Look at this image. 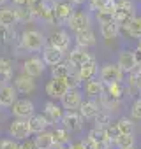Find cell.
<instances>
[{
	"mask_svg": "<svg viewBox=\"0 0 141 149\" xmlns=\"http://www.w3.org/2000/svg\"><path fill=\"white\" fill-rule=\"evenodd\" d=\"M7 133L13 140L16 142H23V140H28V137L32 135L30 132V126H28V121L27 119H14L9 128H7Z\"/></svg>",
	"mask_w": 141,
	"mask_h": 149,
	"instance_id": "8992f818",
	"label": "cell"
},
{
	"mask_svg": "<svg viewBox=\"0 0 141 149\" xmlns=\"http://www.w3.org/2000/svg\"><path fill=\"white\" fill-rule=\"evenodd\" d=\"M44 90H46V95H48L51 100H60V98L67 93L69 88H67L65 81H60V79H49V81L46 83Z\"/></svg>",
	"mask_w": 141,
	"mask_h": 149,
	"instance_id": "5bb4252c",
	"label": "cell"
},
{
	"mask_svg": "<svg viewBox=\"0 0 141 149\" xmlns=\"http://www.w3.org/2000/svg\"><path fill=\"white\" fill-rule=\"evenodd\" d=\"M99 102V107L101 109H104V111H108V112H115V111H118L120 109V105H122V102L120 100H115L113 97H109L106 91H104V95H101V98L97 100Z\"/></svg>",
	"mask_w": 141,
	"mask_h": 149,
	"instance_id": "83f0119b",
	"label": "cell"
},
{
	"mask_svg": "<svg viewBox=\"0 0 141 149\" xmlns=\"http://www.w3.org/2000/svg\"><path fill=\"white\" fill-rule=\"evenodd\" d=\"M129 39H136V40H141V16H136L130 23H129V26L125 28V30H122Z\"/></svg>",
	"mask_w": 141,
	"mask_h": 149,
	"instance_id": "836d02e7",
	"label": "cell"
},
{
	"mask_svg": "<svg viewBox=\"0 0 141 149\" xmlns=\"http://www.w3.org/2000/svg\"><path fill=\"white\" fill-rule=\"evenodd\" d=\"M115 126H116V132L118 135H130L134 133V121L127 116H122L115 121Z\"/></svg>",
	"mask_w": 141,
	"mask_h": 149,
	"instance_id": "f546056e",
	"label": "cell"
},
{
	"mask_svg": "<svg viewBox=\"0 0 141 149\" xmlns=\"http://www.w3.org/2000/svg\"><path fill=\"white\" fill-rule=\"evenodd\" d=\"M53 139H55V146H60V147H69L70 144H73V140H70V133L65 128H62V126L53 130Z\"/></svg>",
	"mask_w": 141,
	"mask_h": 149,
	"instance_id": "e575fe53",
	"label": "cell"
},
{
	"mask_svg": "<svg viewBox=\"0 0 141 149\" xmlns=\"http://www.w3.org/2000/svg\"><path fill=\"white\" fill-rule=\"evenodd\" d=\"M69 2H70V4H73V6L76 7V6H83V4H87L88 0H69Z\"/></svg>",
	"mask_w": 141,
	"mask_h": 149,
	"instance_id": "7dc6e473",
	"label": "cell"
},
{
	"mask_svg": "<svg viewBox=\"0 0 141 149\" xmlns=\"http://www.w3.org/2000/svg\"><path fill=\"white\" fill-rule=\"evenodd\" d=\"M28 126H30L32 135H37V133L46 132V130H48V126H51V125L48 123V119L44 118V114H37V112H35V114L28 119Z\"/></svg>",
	"mask_w": 141,
	"mask_h": 149,
	"instance_id": "cb8c5ba5",
	"label": "cell"
},
{
	"mask_svg": "<svg viewBox=\"0 0 141 149\" xmlns=\"http://www.w3.org/2000/svg\"><path fill=\"white\" fill-rule=\"evenodd\" d=\"M13 86H14V88H16V91H18V93H21V95H30V93H32V91H35V88H37L35 79H34V77H30V76H27L25 72L18 74V76L13 79Z\"/></svg>",
	"mask_w": 141,
	"mask_h": 149,
	"instance_id": "8fae6325",
	"label": "cell"
},
{
	"mask_svg": "<svg viewBox=\"0 0 141 149\" xmlns=\"http://www.w3.org/2000/svg\"><path fill=\"white\" fill-rule=\"evenodd\" d=\"M115 7H116V2H111V0H108L106 6L95 13V19L99 21V25L115 21Z\"/></svg>",
	"mask_w": 141,
	"mask_h": 149,
	"instance_id": "603a6c76",
	"label": "cell"
},
{
	"mask_svg": "<svg viewBox=\"0 0 141 149\" xmlns=\"http://www.w3.org/2000/svg\"><path fill=\"white\" fill-rule=\"evenodd\" d=\"M94 56L88 53V49H83V47H74V49H70V53H69V56H67V63L73 67L74 70H78V68H81L85 63H88L90 60H92Z\"/></svg>",
	"mask_w": 141,
	"mask_h": 149,
	"instance_id": "9c48e42d",
	"label": "cell"
},
{
	"mask_svg": "<svg viewBox=\"0 0 141 149\" xmlns=\"http://www.w3.org/2000/svg\"><path fill=\"white\" fill-rule=\"evenodd\" d=\"M11 2H13L16 7H28V6H30V0H11Z\"/></svg>",
	"mask_w": 141,
	"mask_h": 149,
	"instance_id": "f6af8a7d",
	"label": "cell"
},
{
	"mask_svg": "<svg viewBox=\"0 0 141 149\" xmlns=\"http://www.w3.org/2000/svg\"><path fill=\"white\" fill-rule=\"evenodd\" d=\"M116 65L125 72V74H129V72H132L136 67H137V63H136V58H134V49H122L120 53H118V60H116Z\"/></svg>",
	"mask_w": 141,
	"mask_h": 149,
	"instance_id": "9a60e30c",
	"label": "cell"
},
{
	"mask_svg": "<svg viewBox=\"0 0 141 149\" xmlns=\"http://www.w3.org/2000/svg\"><path fill=\"white\" fill-rule=\"evenodd\" d=\"M65 84H67V88H69V90H80V88H81L83 81L80 79L78 70H74V68H73V72H70L69 76L65 77Z\"/></svg>",
	"mask_w": 141,
	"mask_h": 149,
	"instance_id": "74e56055",
	"label": "cell"
},
{
	"mask_svg": "<svg viewBox=\"0 0 141 149\" xmlns=\"http://www.w3.org/2000/svg\"><path fill=\"white\" fill-rule=\"evenodd\" d=\"M63 112H65V111L62 109V105L56 104V102H53V100L46 102V104H44V109H42V114H44V118L48 119L49 125L60 123L62 118H63Z\"/></svg>",
	"mask_w": 141,
	"mask_h": 149,
	"instance_id": "7c38bea8",
	"label": "cell"
},
{
	"mask_svg": "<svg viewBox=\"0 0 141 149\" xmlns=\"http://www.w3.org/2000/svg\"><path fill=\"white\" fill-rule=\"evenodd\" d=\"M137 70H139V72H141V63H139V65H137Z\"/></svg>",
	"mask_w": 141,
	"mask_h": 149,
	"instance_id": "816d5d0a",
	"label": "cell"
},
{
	"mask_svg": "<svg viewBox=\"0 0 141 149\" xmlns=\"http://www.w3.org/2000/svg\"><path fill=\"white\" fill-rule=\"evenodd\" d=\"M134 58H136V63L139 65L141 63V51L139 49H134Z\"/></svg>",
	"mask_w": 141,
	"mask_h": 149,
	"instance_id": "c3c4849f",
	"label": "cell"
},
{
	"mask_svg": "<svg viewBox=\"0 0 141 149\" xmlns=\"http://www.w3.org/2000/svg\"><path fill=\"white\" fill-rule=\"evenodd\" d=\"M74 40H76V46L83 47V49H88V47L95 46V42H97L95 32L92 28H87V30H81V32L74 33Z\"/></svg>",
	"mask_w": 141,
	"mask_h": 149,
	"instance_id": "ffe728a7",
	"label": "cell"
},
{
	"mask_svg": "<svg viewBox=\"0 0 141 149\" xmlns=\"http://www.w3.org/2000/svg\"><path fill=\"white\" fill-rule=\"evenodd\" d=\"M32 140H34L35 149H53V146H55L53 132H49V130H46L42 133H37Z\"/></svg>",
	"mask_w": 141,
	"mask_h": 149,
	"instance_id": "d4e9b609",
	"label": "cell"
},
{
	"mask_svg": "<svg viewBox=\"0 0 141 149\" xmlns=\"http://www.w3.org/2000/svg\"><path fill=\"white\" fill-rule=\"evenodd\" d=\"M83 102V97H81V91L80 90H67V93L60 98V105L63 111H70V112H74L80 109Z\"/></svg>",
	"mask_w": 141,
	"mask_h": 149,
	"instance_id": "30bf717a",
	"label": "cell"
},
{
	"mask_svg": "<svg viewBox=\"0 0 141 149\" xmlns=\"http://www.w3.org/2000/svg\"><path fill=\"white\" fill-rule=\"evenodd\" d=\"M130 119L141 121V98H134V102L130 104Z\"/></svg>",
	"mask_w": 141,
	"mask_h": 149,
	"instance_id": "60d3db41",
	"label": "cell"
},
{
	"mask_svg": "<svg viewBox=\"0 0 141 149\" xmlns=\"http://www.w3.org/2000/svg\"><path fill=\"white\" fill-rule=\"evenodd\" d=\"M99 32H101L102 39H106V40H113V39H116V37L120 35V28H118V25H116L115 21L102 23L101 28H99Z\"/></svg>",
	"mask_w": 141,
	"mask_h": 149,
	"instance_id": "f1b7e54d",
	"label": "cell"
},
{
	"mask_svg": "<svg viewBox=\"0 0 141 149\" xmlns=\"http://www.w3.org/2000/svg\"><path fill=\"white\" fill-rule=\"evenodd\" d=\"M20 44L25 51L28 53H39L46 47V39L42 35V32L35 30V28H27L23 33H21V39H20Z\"/></svg>",
	"mask_w": 141,
	"mask_h": 149,
	"instance_id": "7a4b0ae2",
	"label": "cell"
},
{
	"mask_svg": "<svg viewBox=\"0 0 141 149\" xmlns=\"http://www.w3.org/2000/svg\"><path fill=\"white\" fill-rule=\"evenodd\" d=\"M67 149H85V144H83V140H76V142H73Z\"/></svg>",
	"mask_w": 141,
	"mask_h": 149,
	"instance_id": "bcb514c9",
	"label": "cell"
},
{
	"mask_svg": "<svg viewBox=\"0 0 141 149\" xmlns=\"http://www.w3.org/2000/svg\"><path fill=\"white\" fill-rule=\"evenodd\" d=\"M7 2H9V0H0V7H4V6H7Z\"/></svg>",
	"mask_w": 141,
	"mask_h": 149,
	"instance_id": "681fc988",
	"label": "cell"
},
{
	"mask_svg": "<svg viewBox=\"0 0 141 149\" xmlns=\"http://www.w3.org/2000/svg\"><path fill=\"white\" fill-rule=\"evenodd\" d=\"M127 86L134 90H141V72L137 70V67L127 74Z\"/></svg>",
	"mask_w": 141,
	"mask_h": 149,
	"instance_id": "f35d334b",
	"label": "cell"
},
{
	"mask_svg": "<svg viewBox=\"0 0 141 149\" xmlns=\"http://www.w3.org/2000/svg\"><path fill=\"white\" fill-rule=\"evenodd\" d=\"M78 74H80V79L83 83H88L92 79H95V76L99 74V65H97V60L92 58L88 63H85L81 68H78Z\"/></svg>",
	"mask_w": 141,
	"mask_h": 149,
	"instance_id": "7402d4cb",
	"label": "cell"
},
{
	"mask_svg": "<svg viewBox=\"0 0 141 149\" xmlns=\"http://www.w3.org/2000/svg\"><path fill=\"white\" fill-rule=\"evenodd\" d=\"M106 93L109 97H113L115 100H123L127 97V84L125 83H115V84H108L106 86Z\"/></svg>",
	"mask_w": 141,
	"mask_h": 149,
	"instance_id": "4316f807",
	"label": "cell"
},
{
	"mask_svg": "<svg viewBox=\"0 0 141 149\" xmlns=\"http://www.w3.org/2000/svg\"><path fill=\"white\" fill-rule=\"evenodd\" d=\"M14 39V30L11 26H2L0 25V46H7Z\"/></svg>",
	"mask_w": 141,
	"mask_h": 149,
	"instance_id": "ab89813d",
	"label": "cell"
},
{
	"mask_svg": "<svg viewBox=\"0 0 141 149\" xmlns=\"http://www.w3.org/2000/svg\"><path fill=\"white\" fill-rule=\"evenodd\" d=\"M136 49H139V51H141V40H137V46H136Z\"/></svg>",
	"mask_w": 141,
	"mask_h": 149,
	"instance_id": "f907efd6",
	"label": "cell"
},
{
	"mask_svg": "<svg viewBox=\"0 0 141 149\" xmlns=\"http://www.w3.org/2000/svg\"><path fill=\"white\" fill-rule=\"evenodd\" d=\"M11 114L14 116V119H27L28 121L35 114V105L28 98H18L11 107Z\"/></svg>",
	"mask_w": 141,
	"mask_h": 149,
	"instance_id": "277c9868",
	"label": "cell"
},
{
	"mask_svg": "<svg viewBox=\"0 0 141 149\" xmlns=\"http://www.w3.org/2000/svg\"><path fill=\"white\" fill-rule=\"evenodd\" d=\"M18 21H16V14H14V9L13 7H0V25L2 26H14Z\"/></svg>",
	"mask_w": 141,
	"mask_h": 149,
	"instance_id": "1f68e13d",
	"label": "cell"
},
{
	"mask_svg": "<svg viewBox=\"0 0 141 149\" xmlns=\"http://www.w3.org/2000/svg\"><path fill=\"white\" fill-rule=\"evenodd\" d=\"M136 6L132 0H120L116 2V7H115V23L118 25L120 32L125 30L129 26V23L136 18Z\"/></svg>",
	"mask_w": 141,
	"mask_h": 149,
	"instance_id": "6da1fadb",
	"label": "cell"
},
{
	"mask_svg": "<svg viewBox=\"0 0 141 149\" xmlns=\"http://www.w3.org/2000/svg\"><path fill=\"white\" fill-rule=\"evenodd\" d=\"M13 81V63L7 58H0V86Z\"/></svg>",
	"mask_w": 141,
	"mask_h": 149,
	"instance_id": "484cf974",
	"label": "cell"
},
{
	"mask_svg": "<svg viewBox=\"0 0 141 149\" xmlns=\"http://www.w3.org/2000/svg\"><path fill=\"white\" fill-rule=\"evenodd\" d=\"M113 147L115 149H136V137H134V133H130V135H118L113 140Z\"/></svg>",
	"mask_w": 141,
	"mask_h": 149,
	"instance_id": "4dcf8cb0",
	"label": "cell"
},
{
	"mask_svg": "<svg viewBox=\"0 0 141 149\" xmlns=\"http://www.w3.org/2000/svg\"><path fill=\"white\" fill-rule=\"evenodd\" d=\"M18 149H35V146H34V140H23V142H20L18 144Z\"/></svg>",
	"mask_w": 141,
	"mask_h": 149,
	"instance_id": "ee69618b",
	"label": "cell"
},
{
	"mask_svg": "<svg viewBox=\"0 0 141 149\" xmlns=\"http://www.w3.org/2000/svg\"><path fill=\"white\" fill-rule=\"evenodd\" d=\"M111 2H120V0H111Z\"/></svg>",
	"mask_w": 141,
	"mask_h": 149,
	"instance_id": "f5cc1de1",
	"label": "cell"
},
{
	"mask_svg": "<svg viewBox=\"0 0 141 149\" xmlns=\"http://www.w3.org/2000/svg\"><path fill=\"white\" fill-rule=\"evenodd\" d=\"M44 70H46V63L39 56H28L23 61V72L27 74V76L34 77V79L41 77L42 74H44Z\"/></svg>",
	"mask_w": 141,
	"mask_h": 149,
	"instance_id": "ba28073f",
	"label": "cell"
},
{
	"mask_svg": "<svg viewBox=\"0 0 141 149\" xmlns=\"http://www.w3.org/2000/svg\"><path fill=\"white\" fill-rule=\"evenodd\" d=\"M48 44L53 46V47H56V49H60L62 53H67L69 47H70V35H69V32H65V30H58V32H55V33L49 37Z\"/></svg>",
	"mask_w": 141,
	"mask_h": 149,
	"instance_id": "2e32d148",
	"label": "cell"
},
{
	"mask_svg": "<svg viewBox=\"0 0 141 149\" xmlns=\"http://www.w3.org/2000/svg\"><path fill=\"white\" fill-rule=\"evenodd\" d=\"M106 2H108V0H88L87 4L90 6V9H92V11H95V13H97L99 9H102V7L106 6Z\"/></svg>",
	"mask_w": 141,
	"mask_h": 149,
	"instance_id": "7bdbcfd3",
	"label": "cell"
},
{
	"mask_svg": "<svg viewBox=\"0 0 141 149\" xmlns=\"http://www.w3.org/2000/svg\"><path fill=\"white\" fill-rule=\"evenodd\" d=\"M67 28H70L74 33H78L81 30H87V28H92L90 26V16H88V13L76 11L73 14V18H70V21L67 23Z\"/></svg>",
	"mask_w": 141,
	"mask_h": 149,
	"instance_id": "4fadbf2b",
	"label": "cell"
},
{
	"mask_svg": "<svg viewBox=\"0 0 141 149\" xmlns=\"http://www.w3.org/2000/svg\"><path fill=\"white\" fill-rule=\"evenodd\" d=\"M99 109H101V107H99V102H97V100L87 98V100L81 102L78 112H80V116H81L85 121H94L95 116H97V112H99Z\"/></svg>",
	"mask_w": 141,
	"mask_h": 149,
	"instance_id": "e0dca14e",
	"label": "cell"
},
{
	"mask_svg": "<svg viewBox=\"0 0 141 149\" xmlns=\"http://www.w3.org/2000/svg\"><path fill=\"white\" fill-rule=\"evenodd\" d=\"M0 149H18V142L13 139H2L0 140Z\"/></svg>",
	"mask_w": 141,
	"mask_h": 149,
	"instance_id": "b9f144b4",
	"label": "cell"
},
{
	"mask_svg": "<svg viewBox=\"0 0 141 149\" xmlns=\"http://www.w3.org/2000/svg\"><path fill=\"white\" fill-rule=\"evenodd\" d=\"M60 125H62V128H65L70 135H73V133L83 130V126H85V119L80 116L78 111H74V112L65 111V112H63V118H62V121H60Z\"/></svg>",
	"mask_w": 141,
	"mask_h": 149,
	"instance_id": "52a82bcc",
	"label": "cell"
},
{
	"mask_svg": "<svg viewBox=\"0 0 141 149\" xmlns=\"http://www.w3.org/2000/svg\"><path fill=\"white\" fill-rule=\"evenodd\" d=\"M139 98H141V90H139Z\"/></svg>",
	"mask_w": 141,
	"mask_h": 149,
	"instance_id": "db71d44e",
	"label": "cell"
},
{
	"mask_svg": "<svg viewBox=\"0 0 141 149\" xmlns=\"http://www.w3.org/2000/svg\"><path fill=\"white\" fill-rule=\"evenodd\" d=\"M55 2H62V0H55Z\"/></svg>",
	"mask_w": 141,
	"mask_h": 149,
	"instance_id": "11a10c76",
	"label": "cell"
},
{
	"mask_svg": "<svg viewBox=\"0 0 141 149\" xmlns=\"http://www.w3.org/2000/svg\"><path fill=\"white\" fill-rule=\"evenodd\" d=\"M16 100H18V91H16V88L11 83L0 86V107L11 109Z\"/></svg>",
	"mask_w": 141,
	"mask_h": 149,
	"instance_id": "ac0fdd59",
	"label": "cell"
},
{
	"mask_svg": "<svg viewBox=\"0 0 141 149\" xmlns=\"http://www.w3.org/2000/svg\"><path fill=\"white\" fill-rule=\"evenodd\" d=\"M63 58H65V53H62L60 49H56L49 44H46V47L42 49V61L49 67H55V65L62 63Z\"/></svg>",
	"mask_w": 141,
	"mask_h": 149,
	"instance_id": "d6986e66",
	"label": "cell"
},
{
	"mask_svg": "<svg viewBox=\"0 0 141 149\" xmlns=\"http://www.w3.org/2000/svg\"><path fill=\"white\" fill-rule=\"evenodd\" d=\"M76 13L74 6L69 2V0H62V2L55 4V25L60 26H67V23L70 21L73 14Z\"/></svg>",
	"mask_w": 141,
	"mask_h": 149,
	"instance_id": "5b68a950",
	"label": "cell"
},
{
	"mask_svg": "<svg viewBox=\"0 0 141 149\" xmlns=\"http://www.w3.org/2000/svg\"><path fill=\"white\" fill-rule=\"evenodd\" d=\"M73 72V67H70L67 61H62L55 67H51V79H60V81H65V77Z\"/></svg>",
	"mask_w": 141,
	"mask_h": 149,
	"instance_id": "d6a6232c",
	"label": "cell"
},
{
	"mask_svg": "<svg viewBox=\"0 0 141 149\" xmlns=\"http://www.w3.org/2000/svg\"><path fill=\"white\" fill-rule=\"evenodd\" d=\"M94 123H95V126H99V128H108V126L113 123V114L108 112V111H104V109H99V112H97Z\"/></svg>",
	"mask_w": 141,
	"mask_h": 149,
	"instance_id": "d590c367",
	"label": "cell"
},
{
	"mask_svg": "<svg viewBox=\"0 0 141 149\" xmlns=\"http://www.w3.org/2000/svg\"><path fill=\"white\" fill-rule=\"evenodd\" d=\"M99 79L104 83V86L115 84V83H123L125 72L116 63H104L101 67V72H99Z\"/></svg>",
	"mask_w": 141,
	"mask_h": 149,
	"instance_id": "3957f363",
	"label": "cell"
},
{
	"mask_svg": "<svg viewBox=\"0 0 141 149\" xmlns=\"http://www.w3.org/2000/svg\"><path fill=\"white\" fill-rule=\"evenodd\" d=\"M104 91H106V86H104V83L101 81V79H92V81H88V83H85V95H87V98H92V100H99L101 98V95H104Z\"/></svg>",
	"mask_w": 141,
	"mask_h": 149,
	"instance_id": "44dd1931",
	"label": "cell"
},
{
	"mask_svg": "<svg viewBox=\"0 0 141 149\" xmlns=\"http://www.w3.org/2000/svg\"><path fill=\"white\" fill-rule=\"evenodd\" d=\"M14 14H16V21L18 23H28V21L35 19L30 7H14Z\"/></svg>",
	"mask_w": 141,
	"mask_h": 149,
	"instance_id": "8d00e7d4",
	"label": "cell"
}]
</instances>
